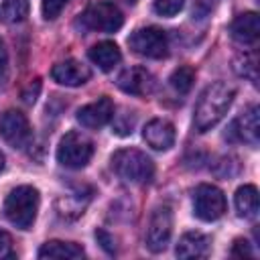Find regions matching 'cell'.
<instances>
[{
    "mask_svg": "<svg viewBox=\"0 0 260 260\" xmlns=\"http://www.w3.org/2000/svg\"><path fill=\"white\" fill-rule=\"evenodd\" d=\"M142 138L154 150H169L175 144V126L169 120L154 118L144 126Z\"/></svg>",
    "mask_w": 260,
    "mask_h": 260,
    "instance_id": "cell-13",
    "label": "cell"
},
{
    "mask_svg": "<svg viewBox=\"0 0 260 260\" xmlns=\"http://www.w3.org/2000/svg\"><path fill=\"white\" fill-rule=\"evenodd\" d=\"M193 81H195V71L189 65H183V67L175 69L169 77V83L177 93H187L193 87Z\"/></svg>",
    "mask_w": 260,
    "mask_h": 260,
    "instance_id": "cell-21",
    "label": "cell"
},
{
    "mask_svg": "<svg viewBox=\"0 0 260 260\" xmlns=\"http://www.w3.org/2000/svg\"><path fill=\"white\" fill-rule=\"evenodd\" d=\"M260 110L258 106H250L246 108L230 126V138L238 140V142H246L250 146H258V138H260V118H258Z\"/></svg>",
    "mask_w": 260,
    "mask_h": 260,
    "instance_id": "cell-10",
    "label": "cell"
},
{
    "mask_svg": "<svg viewBox=\"0 0 260 260\" xmlns=\"http://www.w3.org/2000/svg\"><path fill=\"white\" fill-rule=\"evenodd\" d=\"M234 98H236V89L232 85H228L225 81H215V83L207 85L201 91L197 106H195V114H193L195 130L203 134V132L211 130L219 120H223Z\"/></svg>",
    "mask_w": 260,
    "mask_h": 260,
    "instance_id": "cell-1",
    "label": "cell"
},
{
    "mask_svg": "<svg viewBox=\"0 0 260 260\" xmlns=\"http://www.w3.org/2000/svg\"><path fill=\"white\" fill-rule=\"evenodd\" d=\"M230 32L234 37V41L242 43V45H254L258 41L260 35V20L256 12H244L238 14L230 26Z\"/></svg>",
    "mask_w": 260,
    "mask_h": 260,
    "instance_id": "cell-15",
    "label": "cell"
},
{
    "mask_svg": "<svg viewBox=\"0 0 260 260\" xmlns=\"http://www.w3.org/2000/svg\"><path fill=\"white\" fill-rule=\"evenodd\" d=\"M75 118H77V122L83 128H91V130L102 128V126H106L114 118V102L104 95V98H100V100L79 108Z\"/></svg>",
    "mask_w": 260,
    "mask_h": 260,
    "instance_id": "cell-11",
    "label": "cell"
},
{
    "mask_svg": "<svg viewBox=\"0 0 260 260\" xmlns=\"http://www.w3.org/2000/svg\"><path fill=\"white\" fill-rule=\"evenodd\" d=\"M83 28L98 30V32H116L124 24V16L114 2L95 0L91 2L79 16Z\"/></svg>",
    "mask_w": 260,
    "mask_h": 260,
    "instance_id": "cell-4",
    "label": "cell"
},
{
    "mask_svg": "<svg viewBox=\"0 0 260 260\" xmlns=\"http://www.w3.org/2000/svg\"><path fill=\"white\" fill-rule=\"evenodd\" d=\"M67 2H69V0H43V4H41L43 16H45L47 20H55V18L61 14V10L67 6Z\"/></svg>",
    "mask_w": 260,
    "mask_h": 260,
    "instance_id": "cell-24",
    "label": "cell"
},
{
    "mask_svg": "<svg viewBox=\"0 0 260 260\" xmlns=\"http://www.w3.org/2000/svg\"><path fill=\"white\" fill-rule=\"evenodd\" d=\"M132 128H134V114L132 112H130V116H124V122H116L114 124V132L120 134V136L132 134Z\"/></svg>",
    "mask_w": 260,
    "mask_h": 260,
    "instance_id": "cell-27",
    "label": "cell"
},
{
    "mask_svg": "<svg viewBox=\"0 0 260 260\" xmlns=\"http://www.w3.org/2000/svg\"><path fill=\"white\" fill-rule=\"evenodd\" d=\"M89 69L75 61V59H65V61H59L57 65H53L51 69V77L61 83V85H67V87H77V85H83L87 79H89Z\"/></svg>",
    "mask_w": 260,
    "mask_h": 260,
    "instance_id": "cell-14",
    "label": "cell"
},
{
    "mask_svg": "<svg viewBox=\"0 0 260 260\" xmlns=\"http://www.w3.org/2000/svg\"><path fill=\"white\" fill-rule=\"evenodd\" d=\"M93 154V144L81 132H67L57 146V160L67 169H83Z\"/></svg>",
    "mask_w": 260,
    "mask_h": 260,
    "instance_id": "cell-5",
    "label": "cell"
},
{
    "mask_svg": "<svg viewBox=\"0 0 260 260\" xmlns=\"http://www.w3.org/2000/svg\"><path fill=\"white\" fill-rule=\"evenodd\" d=\"M234 69L238 71V75L250 79L252 83H256L258 79V59L256 53H242L236 61H234Z\"/></svg>",
    "mask_w": 260,
    "mask_h": 260,
    "instance_id": "cell-22",
    "label": "cell"
},
{
    "mask_svg": "<svg viewBox=\"0 0 260 260\" xmlns=\"http://www.w3.org/2000/svg\"><path fill=\"white\" fill-rule=\"evenodd\" d=\"M175 252L179 258H203L209 252V238L201 232H187L179 238Z\"/></svg>",
    "mask_w": 260,
    "mask_h": 260,
    "instance_id": "cell-17",
    "label": "cell"
},
{
    "mask_svg": "<svg viewBox=\"0 0 260 260\" xmlns=\"http://www.w3.org/2000/svg\"><path fill=\"white\" fill-rule=\"evenodd\" d=\"M39 203H41V197L32 185H18L6 195L4 215L18 230H30L37 219Z\"/></svg>",
    "mask_w": 260,
    "mask_h": 260,
    "instance_id": "cell-2",
    "label": "cell"
},
{
    "mask_svg": "<svg viewBox=\"0 0 260 260\" xmlns=\"http://www.w3.org/2000/svg\"><path fill=\"white\" fill-rule=\"evenodd\" d=\"M225 195L215 185H197L193 191V213L203 221H215L225 213Z\"/></svg>",
    "mask_w": 260,
    "mask_h": 260,
    "instance_id": "cell-7",
    "label": "cell"
},
{
    "mask_svg": "<svg viewBox=\"0 0 260 260\" xmlns=\"http://www.w3.org/2000/svg\"><path fill=\"white\" fill-rule=\"evenodd\" d=\"M2 169H4V154L0 152V171H2Z\"/></svg>",
    "mask_w": 260,
    "mask_h": 260,
    "instance_id": "cell-30",
    "label": "cell"
},
{
    "mask_svg": "<svg viewBox=\"0 0 260 260\" xmlns=\"http://www.w3.org/2000/svg\"><path fill=\"white\" fill-rule=\"evenodd\" d=\"M28 14V0H4L0 6V20L6 24L22 22Z\"/></svg>",
    "mask_w": 260,
    "mask_h": 260,
    "instance_id": "cell-20",
    "label": "cell"
},
{
    "mask_svg": "<svg viewBox=\"0 0 260 260\" xmlns=\"http://www.w3.org/2000/svg\"><path fill=\"white\" fill-rule=\"evenodd\" d=\"M0 134L12 148H24L32 140V128L18 110H8L0 116Z\"/></svg>",
    "mask_w": 260,
    "mask_h": 260,
    "instance_id": "cell-9",
    "label": "cell"
},
{
    "mask_svg": "<svg viewBox=\"0 0 260 260\" xmlns=\"http://www.w3.org/2000/svg\"><path fill=\"white\" fill-rule=\"evenodd\" d=\"M95 238H98V242L102 244V248H104L108 254H114V252H116V246H114V238H112L108 232H104V230H98V232H95Z\"/></svg>",
    "mask_w": 260,
    "mask_h": 260,
    "instance_id": "cell-28",
    "label": "cell"
},
{
    "mask_svg": "<svg viewBox=\"0 0 260 260\" xmlns=\"http://www.w3.org/2000/svg\"><path fill=\"white\" fill-rule=\"evenodd\" d=\"M234 203H236V211H238L240 217H244V219H254V217L258 215V209H260L258 189H256L254 185H242V187L236 191Z\"/></svg>",
    "mask_w": 260,
    "mask_h": 260,
    "instance_id": "cell-19",
    "label": "cell"
},
{
    "mask_svg": "<svg viewBox=\"0 0 260 260\" xmlns=\"http://www.w3.org/2000/svg\"><path fill=\"white\" fill-rule=\"evenodd\" d=\"M85 252L79 244L75 242H61V240H51L41 246L39 258L41 260H77L83 258Z\"/></svg>",
    "mask_w": 260,
    "mask_h": 260,
    "instance_id": "cell-16",
    "label": "cell"
},
{
    "mask_svg": "<svg viewBox=\"0 0 260 260\" xmlns=\"http://www.w3.org/2000/svg\"><path fill=\"white\" fill-rule=\"evenodd\" d=\"M87 55H89V61L93 65H98L102 71H112L122 59V53H120L118 45L112 43V41H102V43L93 45L87 51Z\"/></svg>",
    "mask_w": 260,
    "mask_h": 260,
    "instance_id": "cell-18",
    "label": "cell"
},
{
    "mask_svg": "<svg viewBox=\"0 0 260 260\" xmlns=\"http://www.w3.org/2000/svg\"><path fill=\"white\" fill-rule=\"evenodd\" d=\"M232 254L238 256V258H252V256H254V252H252V248H250V242H248V240H242V238H238V240L234 242Z\"/></svg>",
    "mask_w": 260,
    "mask_h": 260,
    "instance_id": "cell-26",
    "label": "cell"
},
{
    "mask_svg": "<svg viewBox=\"0 0 260 260\" xmlns=\"http://www.w3.org/2000/svg\"><path fill=\"white\" fill-rule=\"evenodd\" d=\"M128 45L136 55H142L148 59H162L169 53V37L158 26L136 28L128 37Z\"/></svg>",
    "mask_w": 260,
    "mask_h": 260,
    "instance_id": "cell-6",
    "label": "cell"
},
{
    "mask_svg": "<svg viewBox=\"0 0 260 260\" xmlns=\"http://www.w3.org/2000/svg\"><path fill=\"white\" fill-rule=\"evenodd\" d=\"M112 169L124 181L132 185H144L154 177V162L146 152L138 148H120L112 154Z\"/></svg>",
    "mask_w": 260,
    "mask_h": 260,
    "instance_id": "cell-3",
    "label": "cell"
},
{
    "mask_svg": "<svg viewBox=\"0 0 260 260\" xmlns=\"http://www.w3.org/2000/svg\"><path fill=\"white\" fill-rule=\"evenodd\" d=\"M8 77V51L4 47V41L0 39V85Z\"/></svg>",
    "mask_w": 260,
    "mask_h": 260,
    "instance_id": "cell-29",
    "label": "cell"
},
{
    "mask_svg": "<svg viewBox=\"0 0 260 260\" xmlns=\"http://www.w3.org/2000/svg\"><path fill=\"white\" fill-rule=\"evenodd\" d=\"M173 234V211L167 205H160L152 211L148 230H146V246L150 252L158 254L169 246Z\"/></svg>",
    "mask_w": 260,
    "mask_h": 260,
    "instance_id": "cell-8",
    "label": "cell"
},
{
    "mask_svg": "<svg viewBox=\"0 0 260 260\" xmlns=\"http://www.w3.org/2000/svg\"><path fill=\"white\" fill-rule=\"evenodd\" d=\"M14 250H12V238L8 232L0 230V260L2 258H14Z\"/></svg>",
    "mask_w": 260,
    "mask_h": 260,
    "instance_id": "cell-25",
    "label": "cell"
},
{
    "mask_svg": "<svg viewBox=\"0 0 260 260\" xmlns=\"http://www.w3.org/2000/svg\"><path fill=\"white\" fill-rule=\"evenodd\" d=\"M124 2H126V4H136L138 0H124Z\"/></svg>",
    "mask_w": 260,
    "mask_h": 260,
    "instance_id": "cell-31",
    "label": "cell"
},
{
    "mask_svg": "<svg viewBox=\"0 0 260 260\" xmlns=\"http://www.w3.org/2000/svg\"><path fill=\"white\" fill-rule=\"evenodd\" d=\"M116 83L130 95H148L154 89V75L144 67H128L118 75Z\"/></svg>",
    "mask_w": 260,
    "mask_h": 260,
    "instance_id": "cell-12",
    "label": "cell"
},
{
    "mask_svg": "<svg viewBox=\"0 0 260 260\" xmlns=\"http://www.w3.org/2000/svg\"><path fill=\"white\" fill-rule=\"evenodd\" d=\"M154 12L160 16H175L183 10L185 0H152Z\"/></svg>",
    "mask_w": 260,
    "mask_h": 260,
    "instance_id": "cell-23",
    "label": "cell"
}]
</instances>
